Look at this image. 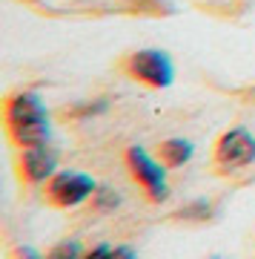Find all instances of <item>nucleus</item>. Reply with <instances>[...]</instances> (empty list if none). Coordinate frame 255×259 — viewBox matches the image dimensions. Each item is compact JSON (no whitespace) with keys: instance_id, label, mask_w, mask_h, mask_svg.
I'll list each match as a JSON object with an SVG mask.
<instances>
[{"instance_id":"9b49d317","label":"nucleus","mask_w":255,"mask_h":259,"mask_svg":"<svg viewBox=\"0 0 255 259\" xmlns=\"http://www.w3.org/2000/svg\"><path fill=\"white\" fill-rule=\"evenodd\" d=\"M135 12H149V15H169L172 3L169 0H132Z\"/></svg>"},{"instance_id":"0eeeda50","label":"nucleus","mask_w":255,"mask_h":259,"mask_svg":"<svg viewBox=\"0 0 255 259\" xmlns=\"http://www.w3.org/2000/svg\"><path fill=\"white\" fill-rule=\"evenodd\" d=\"M192 153H195V147H192V141H186V139H166L164 144H161V161H164L169 170L183 167L192 158Z\"/></svg>"},{"instance_id":"f03ea898","label":"nucleus","mask_w":255,"mask_h":259,"mask_svg":"<svg viewBox=\"0 0 255 259\" xmlns=\"http://www.w3.org/2000/svg\"><path fill=\"white\" fill-rule=\"evenodd\" d=\"M123 72L138 83H146L152 90H164L175 81L172 58L164 49H138L123 61Z\"/></svg>"},{"instance_id":"f8f14e48","label":"nucleus","mask_w":255,"mask_h":259,"mask_svg":"<svg viewBox=\"0 0 255 259\" xmlns=\"http://www.w3.org/2000/svg\"><path fill=\"white\" fill-rule=\"evenodd\" d=\"M106 98H98V101H92V104H81V107H75L69 115L72 118H89V115H100V112H106Z\"/></svg>"},{"instance_id":"20e7f679","label":"nucleus","mask_w":255,"mask_h":259,"mask_svg":"<svg viewBox=\"0 0 255 259\" xmlns=\"http://www.w3.org/2000/svg\"><path fill=\"white\" fill-rule=\"evenodd\" d=\"M215 167L221 173H232V170H244L255 161V136L244 127H232L221 133L215 141Z\"/></svg>"},{"instance_id":"423d86ee","label":"nucleus","mask_w":255,"mask_h":259,"mask_svg":"<svg viewBox=\"0 0 255 259\" xmlns=\"http://www.w3.org/2000/svg\"><path fill=\"white\" fill-rule=\"evenodd\" d=\"M57 173V153L49 144L20 150V176L29 185H43Z\"/></svg>"},{"instance_id":"7ed1b4c3","label":"nucleus","mask_w":255,"mask_h":259,"mask_svg":"<svg viewBox=\"0 0 255 259\" xmlns=\"http://www.w3.org/2000/svg\"><path fill=\"white\" fill-rule=\"evenodd\" d=\"M95 190H98V182L81 170H60L46 182V199L55 207H63V210L89 202Z\"/></svg>"},{"instance_id":"39448f33","label":"nucleus","mask_w":255,"mask_h":259,"mask_svg":"<svg viewBox=\"0 0 255 259\" xmlns=\"http://www.w3.org/2000/svg\"><path fill=\"white\" fill-rule=\"evenodd\" d=\"M126 164H129V173L135 179L138 185L146 190V196L152 199V202H164L166 196H169V185H166V170H164V161H155V158L149 156L144 147H132L126 150Z\"/></svg>"},{"instance_id":"2eb2a0df","label":"nucleus","mask_w":255,"mask_h":259,"mask_svg":"<svg viewBox=\"0 0 255 259\" xmlns=\"http://www.w3.org/2000/svg\"><path fill=\"white\" fill-rule=\"evenodd\" d=\"M15 253H18V259H43L35 248H29V245H20V248L15 250Z\"/></svg>"},{"instance_id":"9d476101","label":"nucleus","mask_w":255,"mask_h":259,"mask_svg":"<svg viewBox=\"0 0 255 259\" xmlns=\"http://www.w3.org/2000/svg\"><path fill=\"white\" fill-rule=\"evenodd\" d=\"M43 259H83L81 242H75V239L60 242V245H55V248L49 250V253H46Z\"/></svg>"},{"instance_id":"ddd939ff","label":"nucleus","mask_w":255,"mask_h":259,"mask_svg":"<svg viewBox=\"0 0 255 259\" xmlns=\"http://www.w3.org/2000/svg\"><path fill=\"white\" fill-rule=\"evenodd\" d=\"M112 245H98V248H92L89 253H83V259H112Z\"/></svg>"},{"instance_id":"dca6fc26","label":"nucleus","mask_w":255,"mask_h":259,"mask_svg":"<svg viewBox=\"0 0 255 259\" xmlns=\"http://www.w3.org/2000/svg\"><path fill=\"white\" fill-rule=\"evenodd\" d=\"M212 259H218V256H212Z\"/></svg>"},{"instance_id":"f257e3e1","label":"nucleus","mask_w":255,"mask_h":259,"mask_svg":"<svg viewBox=\"0 0 255 259\" xmlns=\"http://www.w3.org/2000/svg\"><path fill=\"white\" fill-rule=\"evenodd\" d=\"M6 133L20 150L49 144V112L37 93H15L6 101Z\"/></svg>"},{"instance_id":"4468645a","label":"nucleus","mask_w":255,"mask_h":259,"mask_svg":"<svg viewBox=\"0 0 255 259\" xmlns=\"http://www.w3.org/2000/svg\"><path fill=\"white\" fill-rule=\"evenodd\" d=\"M112 259H138L135 250L129 248V245H118V248L112 250Z\"/></svg>"},{"instance_id":"1a4fd4ad","label":"nucleus","mask_w":255,"mask_h":259,"mask_svg":"<svg viewBox=\"0 0 255 259\" xmlns=\"http://www.w3.org/2000/svg\"><path fill=\"white\" fill-rule=\"evenodd\" d=\"M120 204V196L112 190V187H98L95 190V196H92V207L98 213H109V210H115Z\"/></svg>"},{"instance_id":"6e6552de","label":"nucleus","mask_w":255,"mask_h":259,"mask_svg":"<svg viewBox=\"0 0 255 259\" xmlns=\"http://www.w3.org/2000/svg\"><path fill=\"white\" fill-rule=\"evenodd\" d=\"M210 213H212V204L207 199H195V202L183 204L175 216L178 219H189V222H204V219H210Z\"/></svg>"}]
</instances>
